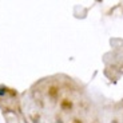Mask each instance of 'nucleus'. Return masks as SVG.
Segmentation results:
<instances>
[{"mask_svg": "<svg viewBox=\"0 0 123 123\" xmlns=\"http://www.w3.org/2000/svg\"><path fill=\"white\" fill-rule=\"evenodd\" d=\"M74 123H80V122H79V120H75V122H74Z\"/></svg>", "mask_w": 123, "mask_h": 123, "instance_id": "nucleus-1", "label": "nucleus"}, {"mask_svg": "<svg viewBox=\"0 0 123 123\" xmlns=\"http://www.w3.org/2000/svg\"><path fill=\"white\" fill-rule=\"evenodd\" d=\"M34 123H39V120H35V122Z\"/></svg>", "mask_w": 123, "mask_h": 123, "instance_id": "nucleus-2", "label": "nucleus"}]
</instances>
